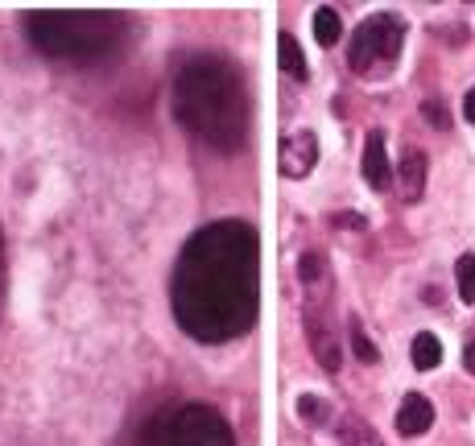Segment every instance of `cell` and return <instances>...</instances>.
<instances>
[{
  "label": "cell",
  "mask_w": 475,
  "mask_h": 446,
  "mask_svg": "<svg viewBox=\"0 0 475 446\" xmlns=\"http://www.w3.org/2000/svg\"><path fill=\"white\" fill-rule=\"evenodd\" d=\"M314 38H319V46H335V42L343 38V21L335 9H314Z\"/></svg>",
  "instance_id": "obj_12"
},
{
  "label": "cell",
  "mask_w": 475,
  "mask_h": 446,
  "mask_svg": "<svg viewBox=\"0 0 475 446\" xmlns=\"http://www.w3.org/2000/svg\"><path fill=\"white\" fill-rule=\"evenodd\" d=\"M364 182L372 190H388L393 186V165H388V153H385V133L372 128L368 141H364Z\"/></svg>",
  "instance_id": "obj_7"
},
{
  "label": "cell",
  "mask_w": 475,
  "mask_h": 446,
  "mask_svg": "<svg viewBox=\"0 0 475 446\" xmlns=\"http://www.w3.org/2000/svg\"><path fill=\"white\" fill-rule=\"evenodd\" d=\"M298 413H302V422H327V401L322 397H302Z\"/></svg>",
  "instance_id": "obj_16"
},
{
  "label": "cell",
  "mask_w": 475,
  "mask_h": 446,
  "mask_svg": "<svg viewBox=\"0 0 475 446\" xmlns=\"http://www.w3.org/2000/svg\"><path fill=\"white\" fill-rule=\"evenodd\" d=\"M455 277H459V298H463V302H475V253L459 256Z\"/></svg>",
  "instance_id": "obj_14"
},
{
  "label": "cell",
  "mask_w": 475,
  "mask_h": 446,
  "mask_svg": "<svg viewBox=\"0 0 475 446\" xmlns=\"http://www.w3.org/2000/svg\"><path fill=\"white\" fill-rule=\"evenodd\" d=\"M157 446H236L232 430L211 405H182L154 434Z\"/></svg>",
  "instance_id": "obj_5"
},
{
  "label": "cell",
  "mask_w": 475,
  "mask_h": 446,
  "mask_svg": "<svg viewBox=\"0 0 475 446\" xmlns=\"http://www.w3.org/2000/svg\"><path fill=\"white\" fill-rule=\"evenodd\" d=\"M463 364H467V372H471V376H475V343L463 351Z\"/></svg>",
  "instance_id": "obj_19"
},
{
  "label": "cell",
  "mask_w": 475,
  "mask_h": 446,
  "mask_svg": "<svg viewBox=\"0 0 475 446\" xmlns=\"http://www.w3.org/2000/svg\"><path fill=\"white\" fill-rule=\"evenodd\" d=\"M430 426H434V405H430V397L409 393V397L401 401V409H397V434L417 438V434H426Z\"/></svg>",
  "instance_id": "obj_8"
},
{
  "label": "cell",
  "mask_w": 475,
  "mask_h": 446,
  "mask_svg": "<svg viewBox=\"0 0 475 446\" xmlns=\"http://www.w3.org/2000/svg\"><path fill=\"white\" fill-rule=\"evenodd\" d=\"M401 46H405V25H401V17L377 13V17H368L356 30L351 50H348V62H351L356 75L377 79V75H388V67L401 59Z\"/></svg>",
  "instance_id": "obj_4"
},
{
  "label": "cell",
  "mask_w": 475,
  "mask_h": 446,
  "mask_svg": "<svg viewBox=\"0 0 475 446\" xmlns=\"http://www.w3.org/2000/svg\"><path fill=\"white\" fill-rule=\"evenodd\" d=\"M422 116H426L434 128H442V133L451 128V116L442 112V104H438V99H426V104H422Z\"/></svg>",
  "instance_id": "obj_17"
},
{
  "label": "cell",
  "mask_w": 475,
  "mask_h": 446,
  "mask_svg": "<svg viewBox=\"0 0 475 446\" xmlns=\"http://www.w3.org/2000/svg\"><path fill=\"white\" fill-rule=\"evenodd\" d=\"M463 116H467V120H471V125H475V88L467 91V99H463Z\"/></svg>",
  "instance_id": "obj_18"
},
{
  "label": "cell",
  "mask_w": 475,
  "mask_h": 446,
  "mask_svg": "<svg viewBox=\"0 0 475 446\" xmlns=\"http://www.w3.org/2000/svg\"><path fill=\"white\" fill-rule=\"evenodd\" d=\"M261 240L248 223L219 219L191 236L174 269V319L199 343L236 339L261 311Z\"/></svg>",
  "instance_id": "obj_1"
},
{
  "label": "cell",
  "mask_w": 475,
  "mask_h": 446,
  "mask_svg": "<svg viewBox=\"0 0 475 446\" xmlns=\"http://www.w3.org/2000/svg\"><path fill=\"white\" fill-rule=\"evenodd\" d=\"M277 59H282V70L290 79H306V54H302L293 33H282V38H277Z\"/></svg>",
  "instance_id": "obj_11"
},
{
  "label": "cell",
  "mask_w": 475,
  "mask_h": 446,
  "mask_svg": "<svg viewBox=\"0 0 475 446\" xmlns=\"http://www.w3.org/2000/svg\"><path fill=\"white\" fill-rule=\"evenodd\" d=\"M409 359H414V368H417V372H434V368H438V359H442V343H438V335H430V330L414 335Z\"/></svg>",
  "instance_id": "obj_10"
},
{
  "label": "cell",
  "mask_w": 475,
  "mask_h": 446,
  "mask_svg": "<svg viewBox=\"0 0 475 446\" xmlns=\"http://www.w3.org/2000/svg\"><path fill=\"white\" fill-rule=\"evenodd\" d=\"M340 434H343V446H380L377 430H372L368 422H359V417H348Z\"/></svg>",
  "instance_id": "obj_13"
},
{
  "label": "cell",
  "mask_w": 475,
  "mask_h": 446,
  "mask_svg": "<svg viewBox=\"0 0 475 446\" xmlns=\"http://www.w3.org/2000/svg\"><path fill=\"white\" fill-rule=\"evenodd\" d=\"M277 162H282V174L285 178H306V174H311L314 162H319V141H314L311 128H298V133L285 136Z\"/></svg>",
  "instance_id": "obj_6"
},
{
  "label": "cell",
  "mask_w": 475,
  "mask_h": 446,
  "mask_svg": "<svg viewBox=\"0 0 475 446\" xmlns=\"http://www.w3.org/2000/svg\"><path fill=\"white\" fill-rule=\"evenodd\" d=\"M25 30L50 59H99L120 46V17L112 13H30Z\"/></svg>",
  "instance_id": "obj_3"
},
{
  "label": "cell",
  "mask_w": 475,
  "mask_h": 446,
  "mask_svg": "<svg viewBox=\"0 0 475 446\" xmlns=\"http://www.w3.org/2000/svg\"><path fill=\"white\" fill-rule=\"evenodd\" d=\"M348 343H351V351H356L364 364H377L380 359V351L372 348V339L364 335V327H359V319H351V335H348Z\"/></svg>",
  "instance_id": "obj_15"
},
{
  "label": "cell",
  "mask_w": 475,
  "mask_h": 446,
  "mask_svg": "<svg viewBox=\"0 0 475 446\" xmlns=\"http://www.w3.org/2000/svg\"><path fill=\"white\" fill-rule=\"evenodd\" d=\"M397 174H401V190H405L409 203L422 199V190H426V153H422V149H409V153L401 157Z\"/></svg>",
  "instance_id": "obj_9"
},
{
  "label": "cell",
  "mask_w": 475,
  "mask_h": 446,
  "mask_svg": "<svg viewBox=\"0 0 475 446\" xmlns=\"http://www.w3.org/2000/svg\"><path fill=\"white\" fill-rule=\"evenodd\" d=\"M174 112L194 136H203L207 145L223 149V153L244 145L248 120H253V104H248L240 70L215 54L191 59L178 70Z\"/></svg>",
  "instance_id": "obj_2"
}]
</instances>
